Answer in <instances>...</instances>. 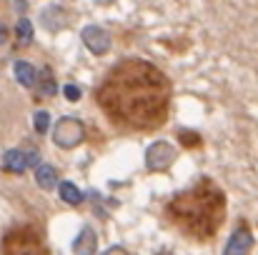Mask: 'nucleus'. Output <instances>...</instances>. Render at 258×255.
Wrapping results in <instances>:
<instances>
[{
	"label": "nucleus",
	"mask_w": 258,
	"mask_h": 255,
	"mask_svg": "<svg viewBox=\"0 0 258 255\" xmlns=\"http://www.w3.org/2000/svg\"><path fill=\"white\" fill-rule=\"evenodd\" d=\"M83 123L81 120H76V118H60L58 123H55V128H53V140H55V145H60V148H76V145H81V140H83Z\"/></svg>",
	"instance_id": "1"
},
{
	"label": "nucleus",
	"mask_w": 258,
	"mask_h": 255,
	"mask_svg": "<svg viewBox=\"0 0 258 255\" xmlns=\"http://www.w3.org/2000/svg\"><path fill=\"white\" fill-rule=\"evenodd\" d=\"M81 38H83V43H86L88 50L95 53V55H105V53L110 50V45H113L108 30H103V28H98V25H88V28H83Z\"/></svg>",
	"instance_id": "2"
},
{
	"label": "nucleus",
	"mask_w": 258,
	"mask_h": 255,
	"mask_svg": "<svg viewBox=\"0 0 258 255\" xmlns=\"http://www.w3.org/2000/svg\"><path fill=\"white\" fill-rule=\"evenodd\" d=\"M175 160V150H173L171 143H153L146 153V163L151 170H166Z\"/></svg>",
	"instance_id": "3"
},
{
	"label": "nucleus",
	"mask_w": 258,
	"mask_h": 255,
	"mask_svg": "<svg viewBox=\"0 0 258 255\" xmlns=\"http://www.w3.org/2000/svg\"><path fill=\"white\" fill-rule=\"evenodd\" d=\"M251 248H253V235H251V230H248V228H238V230L231 235V240L226 243L223 255H248Z\"/></svg>",
	"instance_id": "4"
},
{
	"label": "nucleus",
	"mask_w": 258,
	"mask_h": 255,
	"mask_svg": "<svg viewBox=\"0 0 258 255\" xmlns=\"http://www.w3.org/2000/svg\"><path fill=\"white\" fill-rule=\"evenodd\" d=\"M3 165L10 173H23L25 168H30V158H28V150H8L5 158H3Z\"/></svg>",
	"instance_id": "5"
},
{
	"label": "nucleus",
	"mask_w": 258,
	"mask_h": 255,
	"mask_svg": "<svg viewBox=\"0 0 258 255\" xmlns=\"http://www.w3.org/2000/svg\"><path fill=\"white\" fill-rule=\"evenodd\" d=\"M95 245H98V240H95V233H93V228H83V233L76 238V243H73V253L76 255H93L95 253Z\"/></svg>",
	"instance_id": "6"
},
{
	"label": "nucleus",
	"mask_w": 258,
	"mask_h": 255,
	"mask_svg": "<svg viewBox=\"0 0 258 255\" xmlns=\"http://www.w3.org/2000/svg\"><path fill=\"white\" fill-rule=\"evenodd\" d=\"M35 180H38V185H40L43 190H50V188L58 185V173H55L53 165L38 163V165H35Z\"/></svg>",
	"instance_id": "7"
},
{
	"label": "nucleus",
	"mask_w": 258,
	"mask_h": 255,
	"mask_svg": "<svg viewBox=\"0 0 258 255\" xmlns=\"http://www.w3.org/2000/svg\"><path fill=\"white\" fill-rule=\"evenodd\" d=\"M58 195H60V200H66L68 205H78V203L83 200V190H81L76 183H71V180H66V183L58 185Z\"/></svg>",
	"instance_id": "8"
},
{
	"label": "nucleus",
	"mask_w": 258,
	"mask_h": 255,
	"mask_svg": "<svg viewBox=\"0 0 258 255\" xmlns=\"http://www.w3.org/2000/svg\"><path fill=\"white\" fill-rule=\"evenodd\" d=\"M13 68H15V80L20 85H25V88H33V85H35V75H38V73H35V68H33L30 63L18 60Z\"/></svg>",
	"instance_id": "9"
},
{
	"label": "nucleus",
	"mask_w": 258,
	"mask_h": 255,
	"mask_svg": "<svg viewBox=\"0 0 258 255\" xmlns=\"http://www.w3.org/2000/svg\"><path fill=\"white\" fill-rule=\"evenodd\" d=\"M15 30H18V38H20L23 43H30V40H33V25H30V20H25V18L18 20V28H15Z\"/></svg>",
	"instance_id": "10"
},
{
	"label": "nucleus",
	"mask_w": 258,
	"mask_h": 255,
	"mask_svg": "<svg viewBox=\"0 0 258 255\" xmlns=\"http://www.w3.org/2000/svg\"><path fill=\"white\" fill-rule=\"evenodd\" d=\"M33 125H35L38 133H45V130L50 128V115H48V110H38L35 118H33Z\"/></svg>",
	"instance_id": "11"
},
{
	"label": "nucleus",
	"mask_w": 258,
	"mask_h": 255,
	"mask_svg": "<svg viewBox=\"0 0 258 255\" xmlns=\"http://www.w3.org/2000/svg\"><path fill=\"white\" fill-rule=\"evenodd\" d=\"M40 90H43L45 95H53V93H55V80H53L50 75H45V78L40 80Z\"/></svg>",
	"instance_id": "12"
},
{
	"label": "nucleus",
	"mask_w": 258,
	"mask_h": 255,
	"mask_svg": "<svg viewBox=\"0 0 258 255\" xmlns=\"http://www.w3.org/2000/svg\"><path fill=\"white\" fill-rule=\"evenodd\" d=\"M63 95H66L68 100H78V98H81V90H78V85H66V88H63Z\"/></svg>",
	"instance_id": "13"
},
{
	"label": "nucleus",
	"mask_w": 258,
	"mask_h": 255,
	"mask_svg": "<svg viewBox=\"0 0 258 255\" xmlns=\"http://www.w3.org/2000/svg\"><path fill=\"white\" fill-rule=\"evenodd\" d=\"M103 255H128V253H125L123 248H110V250H105Z\"/></svg>",
	"instance_id": "14"
},
{
	"label": "nucleus",
	"mask_w": 258,
	"mask_h": 255,
	"mask_svg": "<svg viewBox=\"0 0 258 255\" xmlns=\"http://www.w3.org/2000/svg\"><path fill=\"white\" fill-rule=\"evenodd\" d=\"M5 38H8V33H5V28H0V43H5Z\"/></svg>",
	"instance_id": "15"
},
{
	"label": "nucleus",
	"mask_w": 258,
	"mask_h": 255,
	"mask_svg": "<svg viewBox=\"0 0 258 255\" xmlns=\"http://www.w3.org/2000/svg\"><path fill=\"white\" fill-rule=\"evenodd\" d=\"M161 255H171V253H161Z\"/></svg>",
	"instance_id": "16"
}]
</instances>
